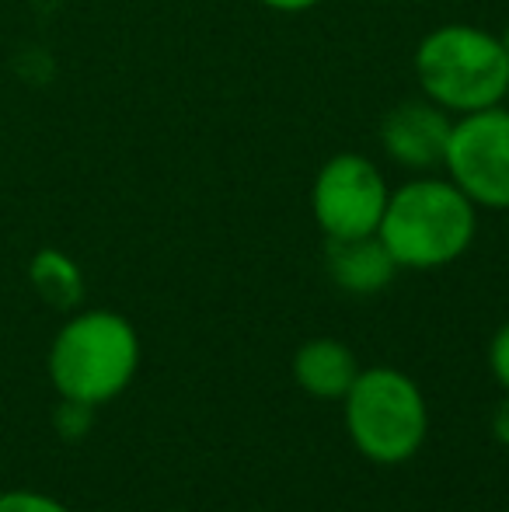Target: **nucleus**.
<instances>
[{
	"mask_svg": "<svg viewBox=\"0 0 509 512\" xmlns=\"http://www.w3.org/2000/svg\"><path fill=\"white\" fill-rule=\"evenodd\" d=\"M478 234V206L450 178L415 175L391 189L377 237L398 269L433 272L457 262Z\"/></svg>",
	"mask_w": 509,
	"mask_h": 512,
	"instance_id": "obj_1",
	"label": "nucleus"
},
{
	"mask_svg": "<svg viewBox=\"0 0 509 512\" xmlns=\"http://www.w3.org/2000/svg\"><path fill=\"white\" fill-rule=\"evenodd\" d=\"M422 98L450 115L503 105L509 91V56L496 32L450 21L426 32L412 56Z\"/></svg>",
	"mask_w": 509,
	"mask_h": 512,
	"instance_id": "obj_2",
	"label": "nucleus"
},
{
	"mask_svg": "<svg viewBox=\"0 0 509 512\" xmlns=\"http://www.w3.org/2000/svg\"><path fill=\"white\" fill-rule=\"evenodd\" d=\"M46 366L60 398L98 408L133 384L140 370V335L116 310H81L56 331Z\"/></svg>",
	"mask_w": 509,
	"mask_h": 512,
	"instance_id": "obj_3",
	"label": "nucleus"
},
{
	"mask_svg": "<svg viewBox=\"0 0 509 512\" xmlns=\"http://www.w3.org/2000/svg\"><path fill=\"white\" fill-rule=\"evenodd\" d=\"M342 405H346L349 439L370 464H405L429 436L426 394L408 373L394 366L360 370Z\"/></svg>",
	"mask_w": 509,
	"mask_h": 512,
	"instance_id": "obj_4",
	"label": "nucleus"
},
{
	"mask_svg": "<svg viewBox=\"0 0 509 512\" xmlns=\"http://www.w3.org/2000/svg\"><path fill=\"white\" fill-rule=\"evenodd\" d=\"M447 178L478 209H509V108L492 105L482 112L454 115L447 154Z\"/></svg>",
	"mask_w": 509,
	"mask_h": 512,
	"instance_id": "obj_5",
	"label": "nucleus"
},
{
	"mask_svg": "<svg viewBox=\"0 0 509 512\" xmlns=\"http://www.w3.org/2000/svg\"><path fill=\"white\" fill-rule=\"evenodd\" d=\"M387 189L381 168L367 154L342 150L318 168L311 185V213L328 241L377 234L387 206Z\"/></svg>",
	"mask_w": 509,
	"mask_h": 512,
	"instance_id": "obj_6",
	"label": "nucleus"
},
{
	"mask_svg": "<svg viewBox=\"0 0 509 512\" xmlns=\"http://www.w3.org/2000/svg\"><path fill=\"white\" fill-rule=\"evenodd\" d=\"M450 126H454V115L443 112V108L433 105L429 98L401 102L384 115L381 147L398 168L426 175V171H433V168H443Z\"/></svg>",
	"mask_w": 509,
	"mask_h": 512,
	"instance_id": "obj_7",
	"label": "nucleus"
},
{
	"mask_svg": "<svg viewBox=\"0 0 509 512\" xmlns=\"http://www.w3.org/2000/svg\"><path fill=\"white\" fill-rule=\"evenodd\" d=\"M325 262L332 283L342 293H353V297H374V293L387 290L391 279L398 276V262L377 234L328 241Z\"/></svg>",
	"mask_w": 509,
	"mask_h": 512,
	"instance_id": "obj_8",
	"label": "nucleus"
},
{
	"mask_svg": "<svg viewBox=\"0 0 509 512\" xmlns=\"http://www.w3.org/2000/svg\"><path fill=\"white\" fill-rule=\"evenodd\" d=\"M360 363L353 349L339 338H311L293 352V380L300 391L321 401H342L353 387Z\"/></svg>",
	"mask_w": 509,
	"mask_h": 512,
	"instance_id": "obj_9",
	"label": "nucleus"
},
{
	"mask_svg": "<svg viewBox=\"0 0 509 512\" xmlns=\"http://www.w3.org/2000/svg\"><path fill=\"white\" fill-rule=\"evenodd\" d=\"M28 283L53 310H77L84 300V272L67 251L39 248L28 262Z\"/></svg>",
	"mask_w": 509,
	"mask_h": 512,
	"instance_id": "obj_10",
	"label": "nucleus"
},
{
	"mask_svg": "<svg viewBox=\"0 0 509 512\" xmlns=\"http://www.w3.org/2000/svg\"><path fill=\"white\" fill-rule=\"evenodd\" d=\"M95 425V408L84 405V401H70V398H60V405L53 411V429L60 432L67 443H77L84 439Z\"/></svg>",
	"mask_w": 509,
	"mask_h": 512,
	"instance_id": "obj_11",
	"label": "nucleus"
},
{
	"mask_svg": "<svg viewBox=\"0 0 509 512\" xmlns=\"http://www.w3.org/2000/svg\"><path fill=\"white\" fill-rule=\"evenodd\" d=\"M0 512H70L60 499L46 492H35V488H11V492H0Z\"/></svg>",
	"mask_w": 509,
	"mask_h": 512,
	"instance_id": "obj_12",
	"label": "nucleus"
},
{
	"mask_svg": "<svg viewBox=\"0 0 509 512\" xmlns=\"http://www.w3.org/2000/svg\"><path fill=\"white\" fill-rule=\"evenodd\" d=\"M489 366H492V377L499 380V387H503V391L509 394V321L499 324V331L492 335Z\"/></svg>",
	"mask_w": 509,
	"mask_h": 512,
	"instance_id": "obj_13",
	"label": "nucleus"
},
{
	"mask_svg": "<svg viewBox=\"0 0 509 512\" xmlns=\"http://www.w3.org/2000/svg\"><path fill=\"white\" fill-rule=\"evenodd\" d=\"M258 4L276 14H304V11H314L321 0H258Z\"/></svg>",
	"mask_w": 509,
	"mask_h": 512,
	"instance_id": "obj_14",
	"label": "nucleus"
},
{
	"mask_svg": "<svg viewBox=\"0 0 509 512\" xmlns=\"http://www.w3.org/2000/svg\"><path fill=\"white\" fill-rule=\"evenodd\" d=\"M492 436H496L503 446H509V394L499 401L496 411H492Z\"/></svg>",
	"mask_w": 509,
	"mask_h": 512,
	"instance_id": "obj_15",
	"label": "nucleus"
},
{
	"mask_svg": "<svg viewBox=\"0 0 509 512\" xmlns=\"http://www.w3.org/2000/svg\"><path fill=\"white\" fill-rule=\"evenodd\" d=\"M499 35V42H503V49H506V56H509V25L503 28V32H496Z\"/></svg>",
	"mask_w": 509,
	"mask_h": 512,
	"instance_id": "obj_16",
	"label": "nucleus"
},
{
	"mask_svg": "<svg viewBox=\"0 0 509 512\" xmlns=\"http://www.w3.org/2000/svg\"><path fill=\"white\" fill-rule=\"evenodd\" d=\"M503 105H506V108H509V91H506V102H503Z\"/></svg>",
	"mask_w": 509,
	"mask_h": 512,
	"instance_id": "obj_17",
	"label": "nucleus"
},
{
	"mask_svg": "<svg viewBox=\"0 0 509 512\" xmlns=\"http://www.w3.org/2000/svg\"><path fill=\"white\" fill-rule=\"evenodd\" d=\"M255 512H272V509H255Z\"/></svg>",
	"mask_w": 509,
	"mask_h": 512,
	"instance_id": "obj_18",
	"label": "nucleus"
},
{
	"mask_svg": "<svg viewBox=\"0 0 509 512\" xmlns=\"http://www.w3.org/2000/svg\"><path fill=\"white\" fill-rule=\"evenodd\" d=\"M506 512H509V509H506Z\"/></svg>",
	"mask_w": 509,
	"mask_h": 512,
	"instance_id": "obj_19",
	"label": "nucleus"
}]
</instances>
